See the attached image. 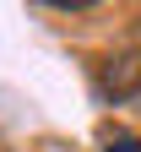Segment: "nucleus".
Segmentation results:
<instances>
[{"instance_id": "1", "label": "nucleus", "mask_w": 141, "mask_h": 152, "mask_svg": "<svg viewBox=\"0 0 141 152\" xmlns=\"http://www.w3.org/2000/svg\"><path fill=\"white\" fill-rule=\"evenodd\" d=\"M103 92H109V98L141 92V22L109 49V60H103Z\"/></svg>"}, {"instance_id": "2", "label": "nucleus", "mask_w": 141, "mask_h": 152, "mask_svg": "<svg viewBox=\"0 0 141 152\" xmlns=\"http://www.w3.org/2000/svg\"><path fill=\"white\" fill-rule=\"evenodd\" d=\"M103 152H141V141H136V136H119V130H114V136L103 141Z\"/></svg>"}]
</instances>
